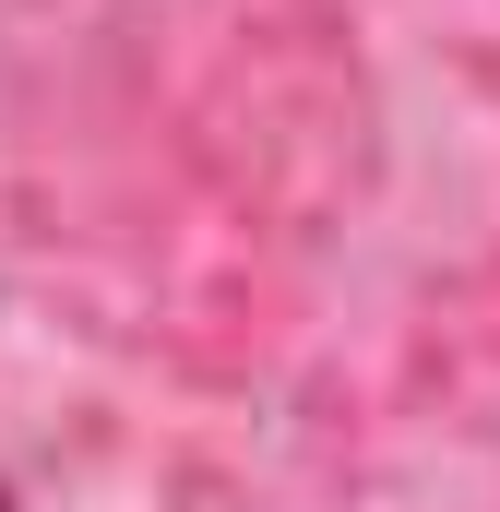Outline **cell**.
Returning a JSON list of instances; mask_svg holds the SVG:
<instances>
[{
  "label": "cell",
  "mask_w": 500,
  "mask_h": 512,
  "mask_svg": "<svg viewBox=\"0 0 500 512\" xmlns=\"http://www.w3.org/2000/svg\"><path fill=\"white\" fill-rule=\"evenodd\" d=\"M0 512H12V501H0Z\"/></svg>",
  "instance_id": "6da1fadb"
}]
</instances>
